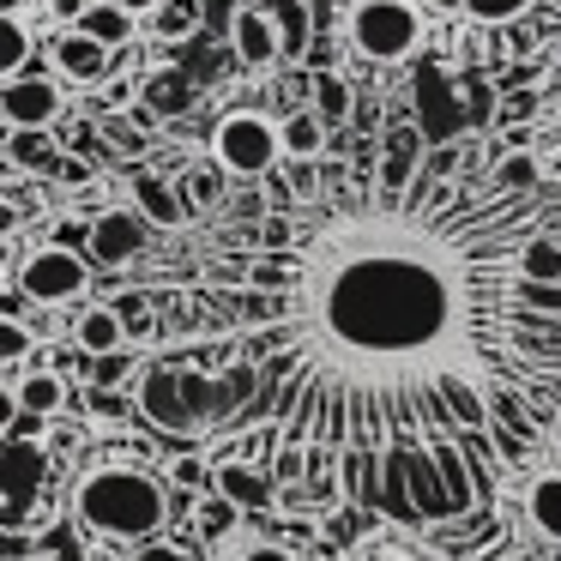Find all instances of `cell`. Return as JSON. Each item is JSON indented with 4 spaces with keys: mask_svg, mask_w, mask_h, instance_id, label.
Wrapping results in <instances>:
<instances>
[{
    "mask_svg": "<svg viewBox=\"0 0 561 561\" xmlns=\"http://www.w3.org/2000/svg\"><path fill=\"white\" fill-rule=\"evenodd\" d=\"M302 224V206H296ZM549 224L543 187L501 194L459 182V139L435 146L404 194L363 187L290 248L248 260L242 363L260 423L339 465L356 495L423 519L471 513L489 453L519 459L556 380L525 356V242Z\"/></svg>",
    "mask_w": 561,
    "mask_h": 561,
    "instance_id": "obj_1",
    "label": "cell"
},
{
    "mask_svg": "<svg viewBox=\"0 0 561 561\" xmlns=\"http://www.w3.org/2000/svg\"><path fill=\"white\" fill-rule=\"evenodd\" d=\"M73 519H79V531L103 537V543H146L170 519V489L139 459H103L91 471H79Z\"/></svg>",
    "mask_w": 561,
    "mask_h": 561,
    "instance_id": "obj_2",
    "label": "cell"
},
{
    "mask_svg": "<svg viewBox=\"0 0 561 561\" xmlns=\"http://www.w3.org/2000/svg\"><path fill=\"white\" fill-rule=\"evenodd\" d=\"M423 31H428V19L416 0H356V7H344V43L368 67L411 61Z\"/></svg>",
    "mask_w": 561,
    "mask_h": 561,
    "instance_id": "obj_3",
    "label": "cell"
},
{
    "mask_svg": "<svg viewBox=\"0 0 561 561\" xmlns=\"http://www.w3.org/2000/svg\"><path fill=\"white\" fill-rule=\"evenodd\" d=\"M211 158H218L236 182H260L266 170L284 163V134H278V122L260 115V110H230L218 122V134H211Z\"/></svg>",
    "mask_w": 561,
    "mask_h": 561,
    "instance_id": "obj_4",
    "label": "cell"
},
{
    "mask_svg": "<svg viewBox=\"0 0 561 561\" xmlns=\"http://www.w3.org/2000/svg\"><path fill=\"white\" fill-rule=\"evenodd\" d=\"M91 290V266L85 254H73V248H37V254L19 260V296H31V302H79V296Z\"/></svg>",
    "mask_w": 561,
    "mask_h": 561,
    "instance_id": "obj_5",
    "label": "cell"
},
{
    "mask_svg": "<svg viewBox=\"0 0 561 561\" xmlns=\"http://www.w3.org/2000/svg\"><path fill=\"white\" fill-rule=\"evenodd\" d=\"M411 98H416V122H423L428 146H453V139H459V127H465V103L453 98V85H447V61L416 67Z\"/></svg>",
    "mask_w": 561,
    "mask_h": 561,
    "instance_id": "obj_6",
    "label": "cell"
},
{
    "mask_svg": "<svg viewBox=\"0 0 561 561\" xmlns=\"http://www.w3.org/2000/svg\"><path fill=\"white\" fill-rule=\"evenodd\" d=\"M139 411L151 416L158 428H175V435H194V411H187V392H182V368H146L139 380Z\"/></svg>",
    "mask_w": 561,
    "mask_h": 561,
    "instance_id": "obj_7",
    "label": "cell"
},
{
    "mask_svg": "<svg viewBox=\"0 0 561 561\" xmlns=\"http://www.w3.org/2000/svg\"><path fill=\"white\" fill-rule=\"evenodd\" d=\"M146 211H103L98 224H91V260H98V266H127V260H139V248H146Z\"/></svg>",
    "mask_w": 561,
    "mask_h": 561,
    "instance_id": "obj_8",
    "label": "cell"
},
{
    "mask_svg": "<svg viewBox=\"0 0 561 561\" xmlns=\"http://www.w3.org/2000/svg\"><path fill=\"white\" fill-rule=\"evenodd\" d=\"M230 49L236 61L248 67V73H272V67L284 61V43H278V25H272L266 7H242L230 25Z\"/></svg>",
    "mask_w": 561,
    "mask_h": 561,
    "instance_id": "obj_9",
    "label": "cell"
},
{
    "mask_svg": "<svg viewBox=\"0 0 561 561\" xmlns=\"http://www.w3.org/2000/svg\"><path fill=\"white\" fill-rule=\"evenodd\" d=\"M0 110H7L13 127H55V115H61V85H55V79L19 73L13 85L0 91Z\"/></svg>",
    "mask_w": 561,
    "mask_h": 561,
    "instance_id": "obj_10",
    "label": "cell"
},
{
    "mask_svg": "<svg viewBox=\"0 0 561 561\" xmlns=\"http://www.w3.org/2000/svg\"><path fill=\"white\" fill-rule=\"evenodd\" d=\"M110 43H98V37H85V31H67L61 43H55V67H61V79L67 85H103L110 79Z\"/></svg>",
    "mask_w": 561,
    "mask_h": 561,
    "instance_id": "obj_11",
    "label": "cell"
},
{
    "mask_svg": "<svg viewBox=\"0 0 561 561\" xmlns=\"http://www.w3.org/2000/svg\"><path fill=\"white\" fill-rule=\"evenodd\" d=\"M211 483H218V495L236 501V507H272V477L260 471L254 459H224V465H211Z\"/></svg>",
    "mask_w": 561,
    "mask_h": 561,
    "instance_id": "obj_12",
    "label": "cell"
},
{
    "mask_svg": "<svg viewBox=\"0 0 561 561\" xmlns=\"http://www.w3.org/2000/svg\"><path fill=\"white\" fill-rule=\"evenodd\" d=\"M489 182L501 194H537L549 182V170L537 158V146H501V158H489Z\"/></svg>",
    "mask_w": 561,
    "mask_h": 561,
    "instance_id": "obj_13",
    "label": "cell"
},
{
    "mask_svg": "<svg viewBox=\"0 0 561 561\" xmlns=\"http://www.w3.org/2000/svg\"><path fill=\"white\" fill-rule=\"evenodd\" d=\"M134 206L146 211L151 224H163V230H175V224H187V211H194V206H187V194H182V187L158 182L151 170H139V175H134Z\"/></svg>",
    "mask_w": 561,
    "mask_h": 561,
    "instance_id": "obj_14",
    "label": "cell"
},
{
    "mask_svg": "<svg viewBox=\"0 0 561 561\" xmlns=\"http://www.w3.org/2000/svg\"><path fill=\"white\" fill-rule=\"evenodd\" d=\"M278 134H284V158H327L332 127H327V115H320L314 103H302V110H290L278 122Z\"/></svg>",
    "mask_w": 561,
    "mask_h": 561,
    "instance_id": "obj_15",
    "label": "cell"
},
{
    "mask_svg": "<svg viewBox=\"0 0 561 561\" xmlns=\"http://www.w3.org/2000/svg\"><path fill=\"white\" fill-rule=\"evenodd\" d=\"M278 25V43H284V61H302L308 43H314V7L308 0H260Z\"/></svg>",
    "mask_w": 561,
    "mask_h": 561,
    "instance_id": "obj_16",
    "label": "cell"
},
{
    "mask_svg": "<svg viewBox=\"0 0 561 561\" xmlns=\"http://www.w3.org/2000/svg\"><path fill=\"white\" fill-rule=\"evenodd\" d=\"M73 344L85 356H110V351H122L127 344V320H122V308H85V314L73 320Z\"/></svg>",
    "mask_w": 561,
    "mask_h": 561,
    "instance_id": "obj_17",
    "label": "cell"
},
{
    "mask_svg": "<svg viewBox=\"0 0 561 561\" xmlns=\"http://www.w3.org/2000/svg\"><path fill=\"white\" fill-rule=\"evenodd\" d=\"M308 103L327 115V127H351V115H356V91L339 67H320V73L308 79Z\"/></svg>",
    "mask_w": 561,
    "mask_h": 561,
    "instance_id": "obj_18",
    "label": "cell"
},
{
    "mask_svg": "<svg viewBox=\"0 0 561 561\" xmlns=\"http://www.w3.org/2000/svg\"><path fill=\"white\" fill-rule=\"evenodd\" d=\"M134 19L122 0H85V13H79V31L98 43H110V49H122V43H134Z\"/></svg>",
    "mask_w": 561,
    "mask_h": 561,
    "instance_id": "obj_19",
    "label": "cell"
},
{
    "mask_svg": "<svg viewBox=\"0 0 561 561\" xmlns=\"http://www.w3.org/2000/svg\"><path fill=\"white\" fill-rule=\"evenodd\" d=\"M525 519H531L549 543H561V471L531 477V489H525Z\"/></svg>",
    "mask_w": 561,
    "mask_h": 561,
    "instance_id": "obj_20",
    "label": "cell"
},
{
    "mask_svg": "<svg viewBox=\"0 0 561 561\" xmlns=\"http://www.w3.org/2000/svg\"><path fill=\"white\" fill-rule=\"evenodd\" d=\"M519 266H525V284H549V290H556V284H561V230H556V224H543V230L525 242Z\"/></svg>",
    "mask_w": 561,
    "mask_h": 561,
    "instance_id": "obj_21",
    "label": "cell"
},
{
    "mask_svg": "<svg viewBox=\"0 0 561 561\" xmlns=\"http://www.w3.org/2000/svg\"><path fill=\"white\" fill-rule=\"evenodd\" d=\"M7 158H13L19 170H37V175H49V163L61 158V151H55L49 127H13V139H7Z\"/></svg>",
    "mask_w": 561,
    "mask_h": 561,
    "instance_id": "obj_22",
    "label": "cell"
},
{
    "mask_svg": "<svg viewBox=\"0 0 561 561\" xmlns=\"http://www.w3.org/2000/svg\"><path fill=\"white\" fill-rule=\"evenodd\" d=\"M19 404H25V416H55L67 404V380L49 375V368H37V375L19 380Z\"/></svg>",
    "mask_w": 561,
    "mask_h": 561,
    "instance_id": "obj_23",
    "label": "cell"
},
{
    "mask_svg": "<svg viewBox=\"0 0 561 561\" xmlns=\"http://www.w3.org/2000/svg\"><path fill=\"white\" fill-rule=\"evenodd\" d=\"M25 61H31V31H25V19L0 13V79H19V73H25Z\"/></svg>",
    "mask_w": 561,
    "mask_h": 561,
    "instance_id": "obj_24",
    "label": "cell"
},
{
    "mask_svg": "<svg viewBox=\"0 0 561 561\" xmlns=\"http://www.w3.org/2000/svg\"><path fill=\"white\" fill-rule=\"evenodd\" d=\"M224 182H230V170H224L218 158H211V163H194V170H187V182H182L187 206H218V199H224Z\"/></svg>",
    "mask_w": 561,
    "mask_h": 561,
    "instance_id": "obj_25",
    "label": "cell"
},
{
    "mask_svg": "<svg viewBox=\"0 0 561 561\" xmlns=\"http://www.w3.org/2000/svg\"><path fill=\"white\" fill-rule=\"evenodd\" d=\"M531 7H537V0H465V19H477V25L501 31V25H519Z\"/></svg>",
    "mask_w": 561,
    "mask_h": 561,
    "instance_id": "obj_26",
    "label": "cell"
},
{
    "mask_svg": "<svg viewBox=\"0 0 561 561\" xmlns=\"http://www.w3.org/2000/svg\"><path fill=\"white\" fill-rule=\"evenodd\" d=\"M284 175H290V187H296V199L302 206H314L327 187H320V158H284Z\"/></svg>",
    "mask_w": 561,
    "mask_h": 561,
    "instance_id": "obj_27",
    "label": "cell"
},
{
    "mask_svg": "<svg viewBox=\"0 0 561 561\" xmlns=\"http://www.w3.org/2000/svg\"><path fill=\"white\" fill-rule=\"evenodd\" d=\"M199 25V19H194V7H187V0H163V7H158V37H187V31H194Z\"/></svg>",
    "mask_w": 561,
    "mask_h": 561,
    "instance_id": "obj_28",
    "label": "cell"
},
{
    "mask_svg": "<svg viewBox=\"0 0 561 561\" xmlns=\"http://www.w3.org/2000/svg\"><path fill=\"white\" fill-rule=\"evenodd\" d=\"M19 356H31V327L0 314V363H19Z\"/></svg>",
    "mask_w": 561,
    "mask_h": 561,
    "instance_id": "obj_29",
    "label": "cell"
},
{
    "mask_svg": "<svg viewBox=\"0 0 561 561\" xmlns=\"http://www.w3.org/2000/svg\"><path fill=\"white\" fill-rule=\"evenodd\" d=\"M236 513H242V507H236V501H211V507H199V531H206V537H224V531H230V525H236Z\"/></svg>",
    "mask_w": 561,
    "mask_h": 561,
    "instance_id": "obj_30",
    "label": "cell"
},
{
    "mask_svg": "<svg viewBox=\"0 0 561 561\" xmlns=\"http://www.w3.org/2000/svg\"><path fill=\"white\" fill-rule=\"evenodd\" d=\"M127 561H194L182 543H163V537H146V543H134V556Z\"/></svg>",
    "mask_w": 561,
    "mask_h": 561,
    "instance_id": "obj_31",
    "label": "cell"
},
{
    "mask_svg": "<svg viewBox=\"0 0 561 561\" xmlns=\"http://www.w3.org/2000/svg\"><path fill=\"white\" fill-rule=\"evenodd\" d=\"M224 561H296V556H290V549H278V543H254V537H248V543H236Z\"/></svg>",
    "mask_w": 561,
    "mask_h": 561,
    "instance_id": "obj_32",
    "label": "cell"
},
{
    "mask_svg": "<svg viewBox=\"0 0 561 561\" xmlns=\"http://www.w3.org/2000/svg\"><path fill=\"white\" fill-rule=\"evenodd\" d=\"M19 416H25V404H19V387H7V380H0V435H13Z\"/></svg>",
    "mask_w": 561,
    "mask_h": 561,
    "instance_id": "obj_33",
    "label": "cell"
},
{
    "mask_svg": "<svg viewBox=\"0 0 561 561\" xmlns=\"http://www.w3.org/2000/svg\"><path fill=\"white\" fill-rule=\"evenodd\" d=\"M127 363H134V356H127V344H122V351H110V356H98V380H103V387H115V380L127 375Z\"/></svg>",
    "mask_w": 561,
    "mask_h": 561,
    "instance_id": "obj_34",
    "label": "cell"
},
{
    "mask_svg": "<svg viewBox=\"0 0 561 561\" xmlns=\"http://www.w3.org/2000/svg\"><path fill=\"white\" fill-rule=\"evenodd\" d=\"M236 13H242L236 0H206V19H211V25H224V31L236 25Z\"/></svg>",
    "mask_w": 561,
    "mask_h": 561,
    "instance_id": "obj_35",
    "label": "cell"
},
{
    "mask_svg": "<svg viewBox=\"0 0 561 561\" xmlns=\"http://www.w3.org/2000/svg\"><path fill=\"white\" fill-rule=\"evenodd\" d=\"M170 477H175V483H206L211 471H206L199 459H175V471H170Z\"/></svg>",
    "mask_w": 561,
    "mask_h": 561,
    "instance_id": "obj_36",
    "label": "cell"
},
{
    "mask_svg": "<svg viewBox=\"0 0 561 561\" xmlns=\"http://www.w3.org/2000/svg\"><path fill=\"white\" fill-rule=\"evenodd\" d=\"M19 230V206H13V199H7V194H0V242H7V236H13Z\"/></svg>",
    "mask_w": 561,
    "mask_h": 561,
    "instance_id": "obj_37",
    "label": "cell"
},
{
    "mask_svg": "<svg viewBox=\"0 0 561 561\" xmlns=\"http://www.w3.org/2000/svg\"><path fill=\"white\" fill-rule=\"evenodd\" d=\"M25 537H13V531H0V556H7V561H13V556H25Z\"/></svg>",
    "mask_w": 561,
    "mask_h": 561,
    "instance_id": "obj_38",
    "label": "cell"
},
{
    "mask_svg": "<svg viewBox=\"0 0 561 561\" xmlns=\"http://www.w3.org/2000/svg\"><path fill=\"white\" fill-rule=\"evenodd\" d=\"M122 7H127V13H158L163 0H122Z\"/></svg>",
    "mask_w": 561,
    "mask_h": 561,
    "instance_id": "obj_39",
    "label": "cell"
},
{
    "mask_svg": "<svg viewBox=\"0 0 561 561\" xmlns=\"http://www.w3.org/2000/svg\"><path fill=\"white\" fill-rule=\"evenodd\" d=\"M549 440L561 447V404H556V416H549Z\"/></svg>",
    "mask_w": 561,
    "mask_h": 561,
    "instance_id": "obj_40",
    "label": "cell"
},
{
    "mask_svg": "<svg viewBox=\"0 0 561 561\" xmlns=\"http://www.w3.org/2000/svg\"><path fill=\"white\" fill-rule=\"evenodd\" d=\"M435 7H447V13H465V0H435Z\"/></svg>",
    "mask_w": 561,
    "mask_h": 561,
    "instance_id": "obj_41",
    "label": "cell"
},
{
    "mask_svg": "<svg viewBox=\"0 0 561 561\" xmlns=\"http://www.w3.org/2000/svg\"><path fill=\"white\" fill-rule=\"evenodd\" d=\"M549 115H556V127H561V98H556V103H549Z\"/></svg>",
    "mask_w": 561,
    "mask_h": 561,
    "instance_id": "obj_42",
    "label": "cell"
},
{
    "mask_svg": "<svg viewBox=\"0 0 561 561\" xmlns=\"http://www.w3.org/2000/svg\"><path fill=\"white\" fill-rule=\"evenodd\" d=\"M380 561H411V556H380Z\"/></svg>",
    "mask_w": 561,
    "mask_h": 561,
    "instance_id": "obj_43",
    "label": "cell"
},
{
    "mask_svg": "<svg viewBox=\"0 0 561 561\" xmlns=\"http://www.w3.org/2000/svg\"><path fill=\"white\" fill-rule=\"evenodd\" d=\"M344 7H356V0H344Z\"/></svg>",
    "mask_w": 561,
    "mask_h": 561,
    "instance_id": "obj_44",
    "label": "cell"
},
{
    "mask_svg": "<svg viewBox=\"0 0 561 561\" xmlns=\"http://www.w3.org/2000/svg\"><path fill=\"white\" fill-rule=\"evenodd\" d=\"M0 122H7V110H0Z\"/></svg>",
    "mask_w": 561,
    "mask_h": 561,
    "instance_id": "obj_45",
    "label": "cell"
}]
</instances>
